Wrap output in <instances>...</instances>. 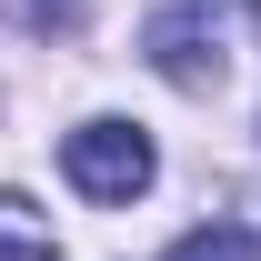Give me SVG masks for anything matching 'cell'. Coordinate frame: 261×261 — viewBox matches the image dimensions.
Returning <instances> with one entry per match:
<instances>
[{
  "instance_id": "cell-3",
  "label": "cell",
  "mask_w": 261,
  "mask_h": 261,
  "mask_svg": "<svg viewBox=\"0 0 261 261\" xmlns=\"http://www.w3.org/2000/svg\"><path fill=\"white\" fill-rule=\"evenodd\" d=\"M0 261H61V241H50V221H40L20 191H0Z\"/></svg>"
},
{
  "instance_id": "cell-4",
  "label": "cell",
  "mask_w": 261,
  "mask_h": 261,
  "mask_svg": "<svg viewBox=\"0 0 261 261\" xmlns=\"http://www.w3.org/2000/svg\"><path fill=\"white\" fill-rule=\"evenodd\" d=\"M161 261H261V241H251L241 221H201V231H181Z\"/></svg>"
},
{
  "instance_id": "cell-1",
  "label": "cell",
  "mask_w": 261,
  "mask_h": 261,
  "mask_svg": "<svg viewBox=\"0 0 261 261\" xmlns=\"http://www.w3.org/2000/svg\"><path fill=\"white\" fill-rule=\"evenodd\" d=\"M61 171H70L81 201H141L151 181H161V151H151L141 121H81L61 141Z\"/></svg>"
},
{
  "instance_id": "cell-5",
  "label": "cell",
  "mask_w": 261,
  "mask_h": 261,
  "mask_svg": "<svg viewBox=\"0 0 261 261\" xmlns=\"http://www.w3.org/2000/svg\"><path fill=\"white\" fill-rule=\"evenodd\" d=\"M31 31H81V0H10Z\"/></svg>"
},
{
  "instance_id": "cell-2",
  "label": "cell",
  "mask_w": 261,
  "mask_h": 261,
  "mask_svg": "<svg viewBox=\"0 0 261 261\" xmlns=\"http://www.w3.org/2000/svg\"><path fill=\"white\" fill-rule=\"evenodd\" d=\"M141 61L161 70L171 91L211 100V91H221V70H231V50H221V0H181V10H161V20L141 31Z\"/></svg>"
}]
</instances>
